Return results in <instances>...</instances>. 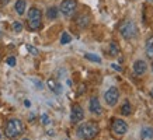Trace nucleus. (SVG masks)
Returning <instances> with one entry per match:
<instances>
[{
  "label": "nucleus",
  "instance_id": "f257e3e1",
  "mask_svg": "<svg viewBox=\"0 0 153 140\" xmlns=\"http://www.w3.org/2000/svg\"><path fill=\"white\" fill-rule=\"evenodd\" d=\"M98 132H100V127H98V125L96 122H84V123H82L77 127L76 133H77V136H79L80 139L91 140L98 135Z\"/></svg>",
  "mask_w": 153,
  "mask_h": 140
},
{
  "label": "nucleus",
  "instance_id": "f03ea898",
  "mask_svg": "<svg viewBox=\"0 0 153 140\" xmlns=\"http://www.w3.org/2000/svg\"><path fill=\"white\" fill-rule=\"evenodd\" d=\"M118 29H120V34L122 35V38L126 39V41L134 39V38L138 35V27H136V24H135L132 20H124V21L120 24Z\"/></svg>",
  "mask_w": 153,
  "mask_h": 140
},
{
  "label": "nucleus",
  "instance_id": "7ed1b4c3",
  "mask_svg": "<svg viewBox=\"0 0 153 140\" xmlns=\"http://www.w3.org/2000/svg\"><path fill=\"white\" fill-rule=\"evenodd\" d=\"M23 132H24V125L20 119H10V121L6 123L4 133L9 139H16V137H19Z\"/></svg>",
  "mask_w": 153,
  "mask_h": 140
},
{
  "label": "nucleus",
  "instance_id": "20e7f679",
  "mask_svg": "<svg viewBox=\"0 0 153 140\" xmlns=\"http://www.w3.org/2000/svg\"><path fill=\"white\" fill-rule=\"evenodd\" d=\"M42 21V13L41 10L37 7H31L28 10V28L31 31H37L38 28L41 27Z\"/></svg>",
  "mask_w": 153,
  "mask_h": 140
},
{
  "label": "nucleus",
  "instance_id": "39448f33",
  "mask_svg": "<svg viewBox=\"0 0 153 140\" xmlns=\"http://www.w3.org/2000/svg\"><path fill=\"white\" fill-rule=\"evenodd\" d=\"M76 9H77V0H62V3L59 6V11L65 17L73 15Z\"/></svg>",
  "mask_w": 153,
  "mask_h": 140
},
{
  "label": "nucleus",
  "instance_id": "423d86ee",
  "mask_svg": "<svg viewBox=\"0 0 153 140\" xmlns=\"http://www.w3.org/2000/svg\"><path fill=\"white\" fill-rule=\"evenodd\" d=\"M118 99H120V91L117 87H110L104 94V101L110 107H114L118 102Z\"/></svg>",
  "mask_w": 153,
  "mask_h": 140
},
{
  "label": "nucleus",
  "instance_id": "0eeeda50",
  "mask_svg": "<svg viewBox=\"0 0 153 140\" xmlns=\"http://www.w3.org/2000/svg\"><path fill=\"white\" fill-rule=\"evenodd\" d=\"M111 130L115 133L117 136H124L128 132V125L125 121L122 119H114L111 125Z\"/></svg>",
  "mask_w": 153,
  "mask_h": 140
},
{
  "label": "nucleus",
  "instance_id": "6e6552de",
  "mask_svg": "<svg viewBox=\"0 0 153 140\" xmlns=\"http://www.w3.org/2000/svg\"><path fill=\"white\" fill-rule=\"evenodd\" d=\"M84 118V111L79 104H74L70 111V122L72 123H79L80 121H83Z\"/></svg>",
  "mask_w": 153,
  "mask_h": 140
},
{
  "label": "nucleus",
  "instance_id": "1a4fd4ad",
  "mask_svg": "<svg viewBox=\"0 0 153 140\" xmlns=\"http://www.w3.org/2000/svg\"><path fill=\"white\" fill-rule=\"evenodd\" d=\"M88 109L91 113L94 115H101L102 113V108L101 104H100V99L97 97H91L90 98V102H88Z\"/></svg>",
  "mask_w": 153,
  "mask_h": 140
},
{
  "label": "nucleus",
  "instance_id": "9d476101",
  "mask_svg": "<svg viewBox=\"0 0 153 140\" xmlns=\"http://www.w3.org/2000/svg\"><path fill=\"white\" fill-rule=\"evenodd\" d=\"M146 70H148V65H146V62L143 59H138V60L134 63V71L135 74L138 76H142L146 73Z\"/></svg>",
  "mask_w": 153,
  "mask_h": 140
},
{
  "label": "nucleus",
  "instance_id": "9b49d317",
  "mask_svg": "<svg viewBox=\"0 0 153 140\" xmlns=\"http://www.w3.org/2000/svg\"><path fill=\"white\" fill-rule=\"evenodd\" d=\"M47 85L49 87V90H51L52 93H55V94H60V93H62V85H60V84L58 83L55 79H49V80H48Z\"/></svg>",
  "mask_w": 153,
  "mask_h": 140
},
{
  "label": "nucleus",
  "instance_id": "f8f14e48",
  "mask_svg": "<svg viewBox=\"0 0 153 140\" xmlns=\"http://www.w3.org/2000/svg\"><path fill=\"white\" fill-rule=\"evenodd\" d=\"M145 53L149 59H153V35L149 37L146 43H145Z\"/></svg>",
  "mask_w": 153,
  "mask_h": 140
},
{
  "label": "nucleus",
  "instance_id": "ddd939ff",
  "mask_svg": "<svg viewBox=\"0 0 153 140\" xmlns=\"http://www.w3.org/2000/svg\"><path fill=\"white\" fill-rule=\"evenodd\" d=\"M14 9H16V13L19 14V15H23V14L25 13V9H27L25 0H17L16 4H14Z\"/></svg>",
  "mask_w": 153,
  "mask_h": 140
},
{
  "label": "nucleus",
  "instance_id": "4468645a",
  "mask_svg": "<svg viewBox=\"0 0 153 140\" xmlns=\"http://www.w3.org/2000/svg\"><path fill=\"white\" fill-rule=\"evenodd\" d=\"M76 23H77V25H79L80 28L88 27V24H90V15H87V14H82V15L77 17Z\"/></svg>",
  "mask_w": 153,
  "mask_h": 140
},
{
  "label": "nucleus",
  "instance_id": "2eb2a0df",
  "mask_svg": "<svg viewBox=\"0 0 153 140\" xmlns=\"http://www.w3.org/2000/svg\"><path fill=\"white\" fill-rule=\"evenodd\" d=\"M140 139L142 140H153V127H143L140 130Z\"/></svg>",
  "mask_w": 153,
  "mask_h": 140
},
{
  "label": "nucleus",
  "instance_id": "dca6fc26",
  "mask_svg": "<svg viewBox=\"0 0 153 140\" xmlns=\"http://www.w3.org/2000/svg\"><path fill=\"white\" fill-rule=\"evenodd\" d=\"M58 15H59V9H58V7L52 6V7L47 9V18L48 20H56Z\"/></svg>",
  "mask_w": 153,
  "mask_h": 140
},
{
  "label": "nucleus",
  "instance_id": "f3484780",
  "mask_svg": "<svg viewBox=\"0 0 153 140\" xmlns=\"http://www.w3.org/2000/svg\"><path fill=\"white\" fill-rule=\"evenodd\" d=\"M131 112H132V107H131L129 102H125L122 107H121V113H122L124 116H128Z\"/></svg>",
  "mask_w": 153,
  "mask_h": 140
},
{
  "label": "nucleus",
  "instance_id": "a211bd4d",
  "mask_svg": "<svg viewBox=\"0 0 153 140\" xmlns=\"http://www.w3.org/2000/svg\"><path fill=\"white\" fill-rule=\"evenodd\" d=\"M110 55L111 56H118L120 55V46L117 45L115 42H111V43H110Z\"/></svg>",
  "mask_w": 153,
  "mask_h": 140
},
{
  "label": "nucleus",
  "instance_id": "6ab92c4d",
  "mask_svg": "<svg viewBox=\"0 0 153 140\" xmlns=\"http://www.w3.org/2000/svg\"><path fill=\"white\" fill-rule=\"evenodd\" d=\"M69 42H72V37L69 35V32H62V35H60V43L62 45H68Z\"/></svg>",
  "mask_w": 153,
  "mask_h": 140
},
{
  "label": "nucleus",
  "instance_id": "aec40b11",
  "mask_svg": "<svg viewBox=\"0 0 153 140\" xmlns=\"http://www.w3.org/2000/svg\"><path fill=\"white\" fill-rule=\"evenodd\" d=\"M84 57H86V59H88V60H91V62H97V63H100V62H101V57H100V56L91 55V53H84Z\"/></svg>",
  "mask_w": 153,
  "mask_h": 140
},
{
  "label": "nucleus",
  "instance_id": "412c9836",
  "mask_svg": "<svg viewBox=\"0 0 153 140\" xmlns=\"http://www.w3.org/2000/svg\"><path fill=\"white\" fill-rule=\"evenodd\" d=\"M11 27H13V31H14V32H21V31H23V24L19 23V21H14Z\"/></svg>",
  "mask_w": 153,
  "mask_h": 140
},
{
  "label": "nucleus",
  "instance_id": "4be33fe9",
  "mask_svg": "<svg viewBox=\"0 0 153 140\" xmlns=\"http://www.w3.org/2000/svg\"><path fill=\"white\" fill-rule=\"evenodd\" d=\"M27 51L30 52L33 56H38V55H39V51H38L35 46H33V45H27Z\"/></svg>",
  "mask_w": 153,
  "mask_h": 140
},
{
  "label": "nucleus",
  "instance_id": "5701e85b",
  "mask_svg": "<svg viewBox=\"0 0 153 140\" xmlns=\"http://www.w3.org/2000/svg\"><path fill=\"white\" fill-rule=\"evenodd\" d=\"M41 122H42V125H48V123L51 122V119H49V116H48L47 113H42L41 115Z\"/></svg>",
  "mask_w": 153,
  "mask_h": 140
},
{
  "label": "nucleus",
  "instance_id": "b1692460",
  "mask_svg": "<svg viewBox=\"0 0 153 140\" xmlns=\"http://www.w3.org/2000/svg\"><path fill=\"white\" fill-rule=\"evenodd\" d=\"M7 65L9 66H11V67H14V66H16V63H17V60H16V57H14V56H10V57H7Z\"/></svg>",
  "mask_w": 153,
  "mask_h": 140
},
{
  "label": "nucleus",
  "instance_id": "393cba45",
  "mask_svg": "<svg viewBox=\"0 0 153 140\" xmlns=\"http://www.w3.org/2000/svg\"><path fill=\"white\" fill-rule=\"evenodd\" d=\"M34 83L37 84V88H38V90H42V88H44V87H42V83H41V81H37V80H34Z\"/></svg>",
  "mask_w": 153,
  "mask_h": 140
},
{
  "label": "nucleus",
  "instance_id": "a878e982",
  "mask_svg": "<svg viewBox=\"0 0 153 140\" xmlns=\"http://www.w3.org/2000/svg\"><path fill=\"white\" fill-rule=\"evenodd\" d=\"M112 67H114V69H115V70H118V71H120V70H121V67H120V66H117L115 63H114V65H112Z\"/></svg>",
  "mask_w": 153,
  "mask_h": 140
},
{
  "label": "nucleus",
  "instance_id": "bb28decb",
  "mask_svg": "<svg viewBox=\"0 0 153 140\" xmlns=\"http://www.w3.org/2000/svg\"><path fill=\"white\" fill-rule=\"evenodd\" d=\"M24 104H25V107H30V105H31V102H30L28 99H25V101H24Z\"/></svg>",
  "mask_w": 153,
  "mask_h": 140
},
{
  "label": "nucleus",
  "instance_id": "cd10ccee",
  "mask_svg": "<svg viewBox=\"0 0 153 140\" xmlns=\"http://www.w3.org/2000/svg\"><path fill=\"white\" fill-rule=\"evenodd\" d=\"M150 95H152V98H153V88H152V91H150Z\"/></svg>",
  "mask_w": 153,
  "mask_h": 140
},
{
  "label": "nucleus",
  "instance_id": "c85d7f7f",
  "mask_svg": "<svg viewBox=\"0 0 153 140\" xmlns=\"http://www.w3.org/2000/svg\"><path fill=\"white\" fill-rule=\"evenodd\" d=\"M148 1H149V3H153V0H148Z\"/></svg>",
  "mask_w": 153,
  "mask_h": 140
},
{
  "label": "nucleus",
  "instance_id": "c756f323",
  "mask_svg": "<svg viewBox=\"0 0 153 140\" xmlns=\"http://www.w3.org/2000/svg\"><path fill=\"white\" fill-rule=\"evenodd\" d=\"M23 140H30V139H23Z\"/></svg>",
  "mask_w": 153,
  "mask_h": 140
},
{
  "label": "nucleus",
  "instance_id": "7c9ffc66",
  "mask_svg": "<svg viewBox=\"0 0 153 140\" xmlns=\"http://www.w3.org/2000/svg\"><path fill=\"white\" fill-rule=\"evenodd\" d=\"M152 70H153V63H152Z\"/></svg>",
  "mask_w": 153,
  "mask_h": 140
},
{
  "label": "nucleus",
  "instance_id": "2f4dec72",
  "mask_svg": "<svg viewBox=\"0 0 153 140\" xmlns=\"http://www.w3.org/2000/svg\"><path fill=\"white\" fill-rule=\"evenodd\" d=\"M0 139H1V135H0Z\"/></svg>",
  "mask_w": 153,
  "mask_h": 140
}]
</instances>
